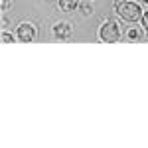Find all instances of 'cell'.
I'll use <instances>...</instances> for the list:
<instances>
[{
	"instance_id": "cell-1",
	"label": "cell",
	"mask_w": 148,
	"mask_h": 148,
	"mask_svg": "<svg viewBox=\"0 0 148 148\" xmlns=\"http://www.w3.org/2000/svg\"><path fill=\"white\" fill-rule=\"evenodd\" d=\"M114 10L126 22H136L138 18H142V14H144L136 2H128V0H116L114 2Z\"/></svg>"
},
{
	"instance_id": "cell-5",
	"label": "cell",
	"mask_w": 148,
	"mask_h": 148,
	"mask_svg": "<svg viewBox=\"0 0 148 148\" xmlns=\"http://www.w3.org/2000/svg\"><path fill=\"white\" fill-rule=\"evenodd\" d=\"M79 8V0H59V10L61 12H73Z\"/></svg>"
},
{
	"instance_id": "cell-3",
	"label": "cell",
	"mask_w": 148,
	"mask_h": 148,
	"mask_svg": "<svg viewBox=\"0 0 148 148\" xmlns=\"http://www.w3.org/2000/svg\"><path fill=\"white\" fill-rule=\"evenodd\" d=\"M36 38V28L32 24H20L18 26V40L20 42H32Z\"/></svg>"
},
{
	"instance_id": "cell-4",
	"label": "cell",
	"mask_w": 148,
	"mask_h": 148,
	"mask_svg": "<svg viewBox=\"0 0 148 148\" xmlns=\"http://www.w3.org/2000/svg\"><path fill=\"white\" fill-rule=\"evenodd\" d=\"M53 34H56V38H59V40H69V38H71V24L57 22L56 26H53Z\"/></svg>"
},
{
	"instance_id": "cell-8",
	"label": "cell",
	"mask_w": 148,
	"mask_h": 148,
	"mask_svg": "<svg viewBox=\"0 0 148 148\" xmlns=\"http://www.w3.org/2000/svg\"><path fill=\"white\" fill-rule=\"evenodd\" d=\"M14 42V38H12V34H8V32H4L2 34V44H12Z\"/></svg>"
},
{
	"instance_id": "cell-10",
	"label": "cell",
	"mask_w": 148,
	"mask_h": 148,
	"mask_svg": "<svg viewBox=\"0 0 148 148\" xmlns=\"http://www.w3.org/2000/svg\"><path fill=\"white\" fill-rule=\"evenodd\" d=\"M10 8V0H2V12H6Z\"/></svg>"
},
{
	"instance_id": "cell-2",
	"label": "cell",
	"mask_w": 148,
	"mask_h": 148,
	"mask_svg": "<svg viewBox=\"0 0 148 148\" xmlns=\"http://www.w3.org/2000/svg\"><path fill=\"white\" fill-rule=\"evenodd\" d=\"M103 42H107V44H114V42H119L121 40V28H119V24L114 22V20H105L101 26V32H99Z\"/></svg>"
},
{
	"instance_id": "cell-7",
	"label": "cell",
	"mask_w": 148,
	"mask_h": 148,
	"mask_svg": "<svg viewBox=\"0 0 148 148\" xmlns=\"http://www.w3.org/2000/svg\"><path fill=\"white\" fill-rule=\"evenodd\" d=\"M89 2H91V0H87V2H85V4L81 6V10H83V14H85V16H89V14L93 12V6L89 4Z\"/></svg>"
},
{
	"instance_id": "cell-9",
	"label": "cell",
	"mask_w": 148,
	"mask_h": 148,
	"mask_svg": "<svg viewBox=\"0 0 148 148\" xmlns=\"http://www.w3.org/2000/svg\"><path fill=\"white\" fill-rule=\"evenodd\" d=\"M140 20H142V26H144V28L148 30V10L142 14V18H140Z\"/></svg>"
},
{
	"instance_id": "cell-6",
	"label": "cell",
	"mask_w": 148,
	"mask_h": 148,
	"mask_svg": "<svg viewBox=\"0 0 148 148\" xmlns=\"http://www.w3.org/2000/svg\"><path fill=\"white\" fill-rule=\"evenodd\" d=\"M126 36H128L130 40H140V32H138L136 28H130V30L126 32Z\"/></svg>"
},
{
	"instance_id": "cell-11",
	"label": "cell",
	"mask_w": 148,
	"mask_h": 148,
	"mask_svg": "<svg viewBox=\"0 0 148 148\" xmlns=\"http://www.w3.org/2000/svg\"><path fill=\"white\" fill-rule=\"evenodd\" d=\"M144 2H146V4H148V0H144Z\"/></svg>"
}]
</instances>
